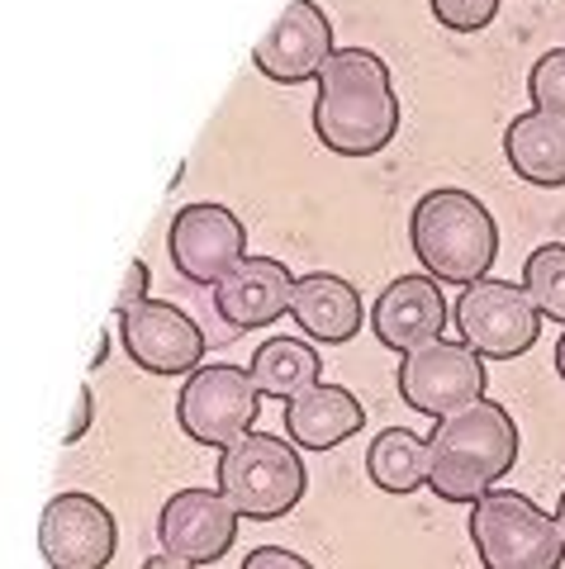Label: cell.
I'll list each match as a JSON object with an SVG mask.
<instances>
[{
  "label": "cell",
  "mask_w": 565,
  "mask_h": 569,
  "mask_svg": "<svg viewBox=\"0 0 565 569\" xmlns=\"http://www.w3.org/2000/svg\"><path fill=\"white\" fill-rule=\"evenodd\" d=\"M148 261L143 257H133L129 261V276H123V284H119V295H115V313H129V309H138V305H148Z\"/></svg>",
  "instance_id": "cell-24"
},
{
  "label": "cell",
  "mask_w": 565,
  "mask_h": 569,
  "mask_svg": "<svg viewBox=\"0 0 565 569\" xmlns=\"http://www.w3.org/2000/svg\"><path fill=\"white\" fill-rule=\"evenodd\" d=\"M409 247L437 284H475L499 257V223L470 190L437 186L409 213Z\"/></svg>",
  "instance_id": "cell-3"
},
{
  "label": "cell",
  "mask_w": 565,
  "mask_h": 569,
  "mask_svg": "<svg viewBox=\"0 0 565 569\" xmlns=\"http://www.w3.org/2000/svg\"><path fill=\"white\" fill-rule=\"evenodd\" d=\"M395 385H399V399L414 413L443 422V418L466 413L470 403H480L489 376H485V361L466 342H443L437 337V342L404 356Z\"/></svg>",
  "instance_id": "cell-8"
},
{
  "label": "cell",
  "mask_w": 565,
  "mask_h": 569,
  "mask_svg": "<svg viewBox=\"0 0 565 569\" xmlns=\"http://www.w3.org/2000/svg\"><path fill=\"white\" fill-rule=\"evenodd\" d=\"M105 356H110V332L100 337V347H96V361H91V366H105Z\"/></svg>",
  "instance_id": "cell-28"
},
{
  "label": "cell",
  "mask_w": 565,
  "mask_h": 569,
  "mask_svg": "<svg viewBox=\"0 0 565 569\" xmlns=\"http://www.w3.org/2000/svg\"><path fill=\"white\" fill-rule=\"evenodd\" d=\"M452 318H456L462 342L480 361H518L542 337V313L533 305V295H527V284L494 280V276L466 284Z\"/></svg>",
  "instance_id": "cell-7"
},
{
  "label": "cell",
  "mask_w": 565,
  "mask_h": 569,
  "mask_svg": "<svg viewBox=\"0 0 565 569\" xmlns=\"http://www.w3.org/2000/svg\"><path fill=\"white\" fill-rule=\"evenodd\" d=\"M527 96H533V110L565 119V48L542 52L533 62V71H527Z\"/></svg>",
  "instance_id": "cell-22"
},
{
  "label": "cell",
  "mask_w": 565,
  "mask_h": 569,
  "mask_svg": "<svg viewBox=\"0 0 565 569\" xmlns=\"http://www.w3.org/2000/svg\"><path fill=\"white\" fill-rule=\"evenodd\" d=\"M91 418H96V395L81 385V395H77V413H72V427H67V437H62L67 447H77V441L86 437V427H91Z\"/></svg>",
  "instance_id": "cell-26"
},
{
  "label": "cell",
  "mask_w": 565,
  "mask_h": 569,
  "mask_svg": "<svg viewBox=\"0 0 565 569\" xmlns=\"http://www.w3.org/2000/svg\"><path fill=\"white\" fill-rule=\"evenodd\" d=\"M523 284L546 323H565V242H542L523 261Z\"/></svg>",
  "instance_id": "cell-21"
},
{
  "label": "cell",
  "mask_w": 565,
  "mask_h": 569,
  "mask_svg": "<svg viewBox=\"0 0 565 569\" xmlns=\"http://www.w3.org/2000/svg\"><path fill=\"white\" fill-rule=\"evenodd\" d=\"M428 10H433V20L452 33H480L485 24H494L499 0H428Z\"/></svg>",
  "instance_id": "cell-23"
},
{
  "label": "cell",
  "mask_w": 565,
  "mask_h": 569,
  "mask_svg": "<svg viewBox=\"0 0 565 569\" xmlns=\"http://www.w3.org/2000/svg\"><path fill=\"white\" fill-rule=\"evenodd\" d=\"M119 342L123 356L148 376H196L205 366V332L171 299H148L119 313Z\"/></svg>",
  "instance_id": "cell-10"
},
{
  "label": "cell",
  "mask_w": 565,
  "mask_h": 569,
  "mask_svg": "<svg viewBox=\"0 0 565 569\" xmlns=\"http://www.w3.org/2000/svg\"><path fill=\"white\" fill-rule=\"evenodd\" d=\"M333 52L338 48H333V20L324 14V6L290 0V6L280 10V20L257 39L252 62L261 77L276 86H305V81L324 77Z\"/></svg>",
  "instance_id": "cell-12"
},
{
  "label": "cell",
  "mask_w": 565,
  "mask_h": 569,
  "mask_svg": "<svg viewBox=\"0 0 565 569\" xmlns=\"http://www.w3.org/2000/svg\"><path fill=\"white\" fill-rule=\"evenodd\" d=\"M370 328L385 351L409 356L428 347L447 328V299L433 276H395L370 305Z\"/></svg>",
  "instance_id": "cell-14"
},
{
  "label": "cell",
  "mask_w": 565,
  "mask_h": 569,
  "mask_svg": "<svg viewBox=\"0 0 565 569\" xmlns=\"http://www.w3.org/2000/svg\"><path fill=\"white\" fill-rule=\"evenodd\" d=\"M252 380L261 395H271V399H295V395H305L309 385H319L324 376V356L314 342H305V337H271V342H261L252 351Z\"/></svg>",
  "instance_id": "cell-19"
},
{
  "label": "cell",
  "mask_w": 565,
  "mask_h": 569,
  "mask_svg": "<svg viewBox=\"0 0 565 569\" xmlns=\"http://www.w3.org/2000/svg\"><path fill=\"white\" fill-rule=\"evenodd\" d=\"M556 376L565 380V332H561V342H556Z\"/></svg>",
  "instance_id": "cell-29"
},
{
  "label": "cell",
  "mask_w": 565,
  "mask_h": 569,
  "mask_svg": "<svg viewBox=\"0 0 565 569\" xmlns=\"http://www.w3.org/2000/svg\"><path fill=\"white\" fill-rule=\"evenodd\" d=\"M242 512L219 489H176L157 512V541L167 556L190 565H215L238 541Z\"/></svg>",
  "instance_id": "cell-13"
},
{
  "label": "cell",
  "mask_w": 565,
  "mask_h": 569,
  "mask_svg": "<svg viewBox=\"0 0 565 569\" xmlns=\"http://www.w3.org/2000/svg\"><path fill=\"white\" fill-rule=\"evenodd\" d=\"M504 162L527 186L561 190L565 186V119L527 110L504 129Z\"/></svg>",
  "instance_id": "cell-18"
},
{
  "label": "cell",
  "mask_w": 565,
  "mask_h": 569,
  "mask_svg": "<svg viewBox=\"0 0 565 569\" xmlns=\"http://www.w3.org/2000/svg\"><path fill=\"white\" fill-rule=\"evenodd\" d=\"M399 96L370 48H338L314 86V133L338 157H376L395 142Z\"/></svg>",
  "instance_id": "cell-1"
},
{
  "label": "cell",
  "mask_w": 565,
  "mask_h": 569,
  "mask_svg": "<svg viewBox=\"0 0 565 569\" xmlns=\"http://www.w3.org/2000/svg\"><path fill=\"white\" fill-rule=\"evenodd\" d=\"M261 413V389L252 370L234 361H205L196 376H186L181 395H176V422L196 447L228 451L234 441L252 432Z\"/></svg>",
  "instance_id": "cell-6"
},
{
  "label": "cell",
  "mask_w": 565,
  "mask_h": 569,
  "mask_svg": "<svg viewBox=\"0 0 565 569\" xmlns=\"http://www.w3.org/2000/svg\"><path fill=\"white\" fill-rule=\"evenodd\" d=\"M361 427H366V408L343 385L319 380L286 403V437L299 451H333V447H343L347 437H357Z\"/></svg>",
  "instance_id": "cell-16"
},
{
  "label": "cell",
  "mask_w": 565,
  "mask_h": 569,
  "mask_svg": "<svg viewBox=\"0 0 565 569\" xmlns=\"http://www.w3.org/2000/svg\"><path fill=\"white\" fill-rule=\"evenodd\" d=\"M556 527H561V537H565V489H561V503H556Z\"/></svg>",
  "instance_id": "cell-30"
},
{
  "label": "cell",
  "mask_w": 565,
  "mask_h": 569,
  "mask_svg": "<svg viewBox=\"0 0 565 569\" xmlns=\"http://www.w3.org/2000/svg\"><path fill=\"white\" fill-rule=\"evenodd\" d=\"M470 546L485 569H561L565 537L552 512L518 489H494L466 512Z\"/></svg>",
  "instance_id": "cell-5"
},
{
  "label": "cell",
  "mask_w": 565,
  "mask_h": 569,
  "mask_svg": "<svg viewBox=\"0 0 565 569\" xmlns=\"http://www.w3.org/2000/svg\"><path fill=\"white\" fill-rule=\"evenodd\" d=\"M366 475L380 493H418L428 485V441L409 427H385L380 437H370L366 447Z\"/></svg>",
  "instance_id": "cell-20"
},
{
  "label": "cell",
  "mask_w": 565,
  "mask_h": 569,
  "mask_svg": "<svg viewBox=\"0 0 565 569\" xmlns=\"http://www.w3.org/2000/svg\"><path fill=\"white\" fill-rule=\"evenodd\" d=\"M242 569H314V565L286 546H257L242 556Z\"/></svg>",
  "instance_id": "cell-25"
},
{
  "label": "cell",
  "mask_w": 565,
  "mask_h": 569,
  "mask_svg": "<svg viewBox=\"0 0 565 569\" xmlns=\"http://www.w3.org/2000/svg\"><path fill=\"white\" fill-rule=\"evenodd\" d=\"M39 550L48 569H110L119 550V522L91 493H81V489L58 493L43 508Z\"/></svg>",
  "instance_id": "cell-11"
},
{
  "label": "cell",
  "mask_w": 565,
  "mask_h": 569,
  "mask_svg": "<svg viewBox=\"0 0 565 569\" xmlns=\"http://www.w3.org/2000/svg\"><path fill=\"white\" fill-rule=\"evenodd\" d=\"M295 276L286 261L276 257H247L238 271H228L215 284V313L224 318L234 332H252L276 323L280 313H290L295 299Z\"/></svg>",
  "instance_id": "cell-15"
},
{
  "label": "cell",
  "mask_w": 565,
  "mask_h": 569,
  "mask_svg": "<svg viewBox=\"0 0 565 569\" xmlns=\"http://www.w3.org/2000/svg\"><path fill=\"white\" fill-rule=\"evenodd\" d=\"M215 479H219V493L252 522L290 518L309 489L299 447L276 432H247L228 451H219Z\"/></svg>",
  "instance_id": "cell-4"
},
{
  "label": "cell",
  "mask_w": 565,
  "mask_h": 569,
  "mask_svg": "<svg viewBox=\"0 0 565 569\" xmlns=\"http://www.w3.org/2000/svg\"><path fill=\"white\" fill-rule=\"evenodd\" d=\"M167 257H171L181 280L209 284V290H215L228 271H238V266L247 261V228L228 204L196 200V204L171 213Z\"/></svg>",
  "instance_id": "cell-9"
},
{
  "label": "cell",
  "mask_w": 565,
  "mask_h": 569,
  "mask_svg": "<svg viewBox=\"0 0 565 569\" xmlns=\"http://www.w3.org/2000/svg\"><path fill=\"white\" fill-rule=\"evenodd\" d=\"M290 318L305 328V337H314V347H343L361 332V295L343 276L309 271L295 284Z\"/></svg>",
  "instance_id": "cell-17"
},
{
  "label": "cell",
  "mask_w": 565,
  "mask_h": 569,
  "mask_svg": "<svg viewBox=\"0 0 565 569\" xmlns=\"http://www.w3.org/2000/svg\"><path fill=\"white\" fill-rule=\"evenodd\" d=\"M518 460V422L504 403L480 399L443 418L428 437V489L443 503H480Z\"/></svg>",
  "instance_id": "cell-2"
},
{
  "label": "cell",
  "mask_w": 565,
  "mask_h": 569,
  "mask_svg": "<svg viewBox=\"0 0 565 569\" xmlns=\"http://www.w3.org/2000/svg\"><path fill=\"white\" fill-rule=\"evenodd\" d=\"M143 569H200V565H190V560H176V556H152V560H143Z\"/></svg>",
  "instance_id": "cell-27"
}]
</instances>
